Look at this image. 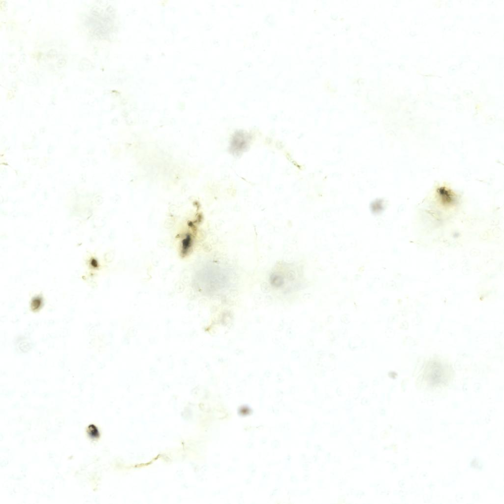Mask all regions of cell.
I'll list each match as a JSON object with an SVG mask.
<instances>
[{
	"mask_svg": "<svg viewBox=\"0 0 504 504\" xmlns=\"http://www.w3.org/2000/svg\"><path fill=\"white\" fill-rule=\"evenodd\" d=\"M470 466L473 470L481 471L483 469L484 465L483 462L479 458L474 457L470 461Z\"/></svg>",
	"mask_w": 504,
	"mask_h": 504,
	"instance_id": "4",
	"label": "cell"
},
{
	"mask_svg": "<svg viewBox=\"0 0 504 504\" xmlns=\"http://www.w3.org/2000/svg\"><path fill=\"white\" fill-rule=\"evenodd\" d=\"M421 371L422 381L432 388L444 387L453 378L451 366L448 362L439 358H432L426 361Z\"/></svg>",
	"mask_w": 504,
	"mask_h": 504,
	"instance_id": "1",
	"label": "cell"
},
{
	"mask_svg": "<svg viewBox=\"0 0 504 504\" xmlns=\"http://www.w3.org/2000/svg\"><path fill=\"white\" fill-rule=\"evenodd\" d=\"M301 272L293 265L278 268L270 276V284L276 288L294 289L301 288L303 284Z\"/></svg>",
	"mask_w": 504,
	"mask_h": 504,
	"instance_id": "2",
	"label": "cell"
},
{
	"mask_svg": "<svg viewBox=\"0 0 504 504\" xmlns=\"http://www.w3.org/2000/svg\"><path fill=\"white\" fill-rule=\"evenodd\" d=\"M222 268L215 265L204 269L199 279L197 280L199 287L202 289L209 288L215 290L224 288L229 280L226 279L227 275H225V271Z\"/></svg>",
	"mask_w": 504,
	"mask_h": 504,
	"instance_id": "3",
	"label": "cell"
}]
</instances>
